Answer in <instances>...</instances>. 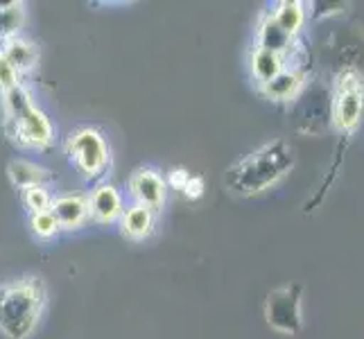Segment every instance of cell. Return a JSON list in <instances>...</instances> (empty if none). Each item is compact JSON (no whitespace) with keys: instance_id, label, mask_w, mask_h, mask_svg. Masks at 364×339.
Instances as JSON below:
<instances>
[{"instance_id":"cell-10","label":"cell","mask_w":364,"mask_h":339,"mask_svg":"<svg viewBox=\"0 0 364 339\" xmlns=\"http://www.w3.org/2000/svg\"><path fill=\"white\" fill-rule=\"evenodd\" d=\"M154 224H156V212L141 204H132L120 217L122 235L129 237V240H145V237L154 233Z\"/></svg>"},{"instance_id":"cell-14","label":"cell","mask_w":364,"mask_h":339,"mask_svg":"<svg viewBox=\"0 0 364 339\" xmlns=\"http://www.w3.org/2000/svg\"><path fill=\"white\" fill-rule=\"evenodd\" d=\"M249 68H251V75H254V80L258 82V86H262V84H267L269 80H274L279 72L285 70V57L269 53V50L256 48L254 53H251Z\"/></svg>"},{"instance_id":"cell-3","label":"cell","mask_w":364,"mask_h":339,"mask_svg":"<svg viewBox=\"0 0 364 339\" xmlns=\"http://www.w3.org/2000/svg\"><path fill=\"white\" fill-rule=\"evenodd\" d=\"M3 99H5V111H7V120L11 124V131H14L16 141L21 145L43 149L53 143V138H55L53 122H50V118L46 116V111L41 107L34 104L30 91L25 89L23 84L5 91Z\"/></svg>"},{"instance_id":"cell-13","label":"cell","mask_w":364,"mask_h":339,"mask_svg":"<svg viewBox=\"0 0 364 339\" xmlns=\"http://www.w3.org/2000/svg\"><path fill=\"white\" fill-rule=\"evenodd\" d=\"M301 84H304L301 72L285 68L283 72L276 75L274 80H269L267 84H262L260 91H262V95H265V97L274 99V102H287V99L296 97Z\"/></svg>"},{"instance_id":"cell-15","label":"cell","mask_w":364,"mask_h":339,"mask_svg":"<svg viewBox=\"0 0 364 339\" xmlns=\"http://www.w3.org/2000/svg\"><path fill=\"white\" fill-rule=\"evenodd\" d=\"M272 18L287 36H290V39H294L299 30L304 28V21H306L304 3H299V0H283V3L276 5Z\"/></svg>"},{"instance_id":"cell-20","label":"cell","mask_w":364,"mask_h":339,"mask_svg":"<svg viewBox=\"0 0 364 339\" xmlns=\"http://www.w3.org/2000/svg\"><path fill=\"white\" fill-rule=\"evenodd\" d=\"M18 77L21 75L14 70V66L9 64V61L0 55V91H9V89H14V86H18L21 82H18Z\"/></svg>"},{"instance_id":"cell-6","label":"cell","mask_w":364,"mask_h":339,"mask_svg":"<svg viewBox=\"0 0 364 339\" xmlns=\"http://www.w3.org/2000/svg\"><path fill=\"white\" fill-rule=\"evenodd\" d=\"M364 113V84L358 72L348 70L337 82V95L333 104V122L340 131H353Z\"/></svg>"},{"instance_id":"cell-17","label":"cell","mask_w":364,"mask_h":339,"mask_svg":"<svg viewBox=\"0 0 364 339\" xmlns=\"http://www.w3.org/2000/svg\"><path fill=\"white\" fill-rule=\"evenodd\" d=\"M25 21V5L23 3H5L0 5V43L21 36V28Z\"/></svg>"},{"instance_id":"cell-11","label":"cell","mask_w":364,"mask_h":339,"mask_svg":"<svg viewBox=\"0 0 364 339\" xmlns=\"http://www.w3.org/2000/svg\"><path fill=\"white\" fill-rule=\"evenodd\" d=\"M0 55H3L18 75L30 72L36 64H39V48L32 41L23 39V36H14V39L0 43Z\"/></svg>"},{"instance_id":"cell-22","label":"cell","mask_w":364,"mask_h":339,"mask_svg":"<svg viewBox=\"0 0 364 339\" xmlns=\"http://www.w3.org/2000/svg\"><path fill=\"white\" fill-rule=\"evenodd\" d=\"M188 177H191V174H188L183 168L179 170H172L170 174H168V179H166V185H170V188H174V190H181V188L186 185V181H188Z\"/></svg>"},{"instance_id":"cell-1","label":"cell","mask_w":364,"mask_h":339,"mask_svg":"<svg viewBox=\"0 0 364 339\" xmlns=\"http://www.w3.org/2000/svg\"><path fill=\"white\" fill-rule=\"evenodd\" d=\"M294 163L296 156L292 145L283 138H276L231 166L224 174V185L237 197H254L287 177Z\"/></svg>"},{"instance_id":"cell-18","label":"cell","mask_w":364,"mask_h":339,"mask_svg":"<svg viewBox=\"0 0 364 339\" xmlns=\"http://www.w3.org/2000/svg\"><path fill=\"white\" fill-rule=\"evenodd\" d=\"M53 195H50L48 185H34V188H25L23 190V204L32 215L34 212H43L53 208Z\"/></svg>"},{"instance_id":"cell-5","label":"cell","mask_w":364,"mask_h":339,"mask_svg":"<svg viewBox=\"0 0 364 339\" xmlns=\"http://www.w3.org/2000/svg\"><path fill=\"white\" fill-rule=\"evenodd\" d=\"M265 319L276 333L299 335L304 328V285L285 283L274 287L265 301Z\"/></svg>"},{"instance_id":"cell-2","label":"cell","mask_w":364,"mask_h":339,"mask_svg":"<svg viewBox=\"0 0 364 339\" xmlns=\"http://www.w3.org/2000/svg\"><path fill=\"white\" fill-rule=\"evenodd\" d=\"M46 310V285L36 276L0 285V333L7 339H30Z\"/></svg>"},{"instance_id":"cell-4","label":"cell","mask_w":364,"mask_h":339,"mask_svg":"<svg viewBox=\"0 0 364 339\" xmlns=\"http://www.w3.org/2000/svg\"><path fill=\"white\" fill-rule=\"evenodd\" d=\"M66 154L86 179L102 177L111 166V149L105 136L93 127H82L73 131L66 141Z\"/></svg>"},{"instance_id":"cell-19","label":"cell","mask_w":364,"mask_h":339,"mask_svg":"<svg viewBox=\"0 0 364 339\" xmlns=\"http://www.w3.org/2000/svg\"><path fill=\"white\" fill-rule=\"evenodd\" d=\"M30 229L36 237L50 240V237H55L61 231V226H59L57 217L53 215V210H43V212H34V215H30Z\"/></svg>"},{"instance_id":"cell-9","label":"cell","mask_w":364,"mask_h":339,"mask_svg":"<svg viewBox=\"0 0 364 339\" xmlns=\"http://www.w3.org/2000/svg\"><path fill=\"white\" fill-rule=\"evenodd\" d=\"M89 212L100 224H114L124 212L122 195L114 185H97L89 197Z\"/></svg>"},{"instance_id":"cell-8","label":"cell","mask_w":364,"mask_h":339,"mask_svg":"<svg viewBox=\"0 0 364 339\" xmlns=\"http://www.w3.org/2000/svg\"><path fill=\"white\" fill-rule=\"evenodd\" d=\"M53 215L57 217L61 231L82 229L84 222L91 217L89 212V197L84 195H59L53 199Z\"/></svg>"},{"instance_id":"cell-12","label":"cell","mask_w":364,"mask_h":339,"mask_svg":"<svg viewBox=\"0 0 364 339\" xmlns=\"http://www.w3.org/2000/svg\"><path fill=\"white\" fill-rule=\"evenodd\" d=\"M7 177L16 188H21V190H25V188H34V185H48L55 179L48 168L39 166V163L25 161V158H14L9 163Z\"/></svg>"},{"instance_id":"cell-21","label":"cell","mask_w":364,"mask_h":339,"mask_svg":"<svg viewBox=\"0 0 364 339\" xmlns=\"http://www.w3.org/2000/svg\"><path fill=\"white\" fill-rule=\"evenodd\" d=\"M181 193L188 199H199V197L204 195V179L202 177H188L186 185L181 188Z\"/></svg>"},{"instance_id":"cell-7","label":"cell","mask_w":364,"mask_h":339,"mask_svg":"<svg viewBox=\"0 0 364 339\" xmlns=\"http://www.w3.org/2000/svg\"><path fill=\"white\" fill-rule=\"evenodd\" d=\"M129 195L136 204L147 206L156 212L159 208H163L168 199V185L156 170L138 168L129 177Z\"/></svg>"},{"instance_id":"cell-16","label":"cell","mask_w":364,"mask_h":339,"mask_svg":"<svg viewBox=\"0 0 364 339\" xmlns=\"http://www.w3.org/2000/svg\"><path fill=\"white\" fill-rule=\"evenodd\" d=\"M290 43H292V39L279 28V25H276L272 14H267L265 18L260 21V25H258V45L256 48L269 50V53L285 57V53L290 50Z\"/></svg>"}]
</instances>
